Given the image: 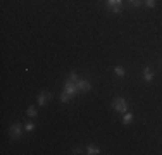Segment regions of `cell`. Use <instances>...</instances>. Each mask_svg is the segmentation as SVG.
I'll use <instances>...</instances> for the list:
<instances>
[{
	"instance_id": "6da1fadb",
	"label": "cell",
	"mask_w": 162,
	"mask_h": 155,
	"mask_svg": "<svg viewBox=\"0 0 162 155\" xmlns=\"http://www.w3.org/2000/svg\"><path fill=\"white\" fill-rule=\"evenodd\" d=\"M112 105H114V109H116L117 112H121V114H124L126 110H128V103H126V100H124V98H121V97L114 98Z\"/></svg>"
},
{
	"instance_id": "7a4b0ae2",
	"label": "cell",
	"mask_w": 162,
	"mask_h": 155,
	"mask_svg": "<svg viewBox=\"0 0 162 155\" xmlns=\"http://www.w3.org/2000/svg\"><path fill=\"white\" fill-rule=\"evenodd\" d=\"M9 133H10L12 138H21V134H22V126H21V124H12Z\"/></svg>"
},
{
	"instance_id": "3957f363",
	"label": "cell",
	"mask_w": 162,
	"mask_h": 155,
	"mask_svg": "<svg viewBox=\"0 0 162 155\" xmlns=\"http://www.w3.org/2000/svg\"><path fill=\"white\" fill-rule=\"evenodd\" d=\"M107 4H109V7H111L112 12H121L122 9V4H121V0H107Z\"/></svg>"
},
{
	"instance_id": "277c9868",
	"label": "cell",
	"mask_w": 162,
	"mask_h": 155,
	"mask_svg": "<svg viewBox=\"0 0 162 155\" xmlns=\"http://www.w3.org/2000/svg\"><path fill=\"white\" fill-rule=\"evenodd\" d=\"M76 84H78V90H80V92H90V88H91V84L86 81V79H80Z\"/></svg>"
},
{
	"instance_id": "5b68a950",
	"label": "cell",
	"mask_w": 162,
	"mask_h": 155,
	"mask_svg": "<svg viewBox=\"0 0 162 155\" xmlns=\"http://www.w3.org/2000/svg\"><path fill=\"white\" fill-rule=\"evenodd\" d=\"M76 90H78V84L72 81H66V92L71 93V95H74L76 93Z\"/></svg>"
},
{
	"instance_id": "8992f818",
	"label": "cell",
	"mask_w": 162,
	"mask_h": 155,
	"mask_svg": "<svg viewBox=\"0 0 162 155\" xmlns=\"http://www.w3.org/2000/svg\"><path fill=\"white\" fill-rule=\"evenodd\" d=\"M50 97H52V95L48 92H43L40 97H38V105H45V103H47V100H48Z\"/></svg>"
},
{
	"instance_id": "52a82bcc",
	"label": "cell",
	"mask_w": 162,
	"mask_h": 155,
	"mask_svg": "<svg viewBox=\"0 0 162 155\" xmlns=\"http://www.w3.org/2000/svg\"><path fill=\"white\" fill-rule=\"evenodd\" d=\"M143 78H145V81L147 83H150L153 79V72L150 67H145V71H143Z\"/></svg>"
},
{
	"instance_id": "ba28073f",
	"label": "cell",
	"mask_w": 162,
	"mask_h": 155,
	"mask_svg": "<svg viewBox=\"0 0 162 155\" xmlns=\"http://www.w3.org/2000/svg\"><path fill=\"white\" fill-rule=\"evenodd\" d=\"M71 97H72L71 93L64 92V93H62V95H61V102H69V100H71Z\"/></svg>"
},
{
	"instance_id": "9c48e42d",
	"label": "cell",
	"mask_w": 162,
	"mask_h": 155,
	"mask_svg": "<svg viewBox=\"0 0 162 155\" xmlns=\"http://www.w3.org/2000/svg\"><path fill=\"white\" fill-rule=\"evenodd\" d=\"M114 72H116V74H117V76H124V67H121V66H116V67H114Z\"/></svg>"
},
{
	"instance_id": "30bf717a",
	"label": "cell",
	"mask_w": 162,
	"mask_h": 155,
	"mask_svg": "<svg viewBox=\"0 0 162 155\" xmlns=\"http://www.w3.org/2000/svg\"><path fill=\"white\" fill-rule=\"evenodd\" d=\"M67 81H72V83H78V81H80V78H78V74H76V72L72 71L71 74H69V79H67Z\"/></svg>"
},
{
	"instance_id": "8fae6325",
	"label": "cell",
	"mask_w": 162,
	"mask_h": 155,
	"mask_svg": "<svg viewBox=\"0 0 162 155\" xmlns=\"http://www.w3.org/2000/svg\"><path fill=\"white\" fill-rule=\"evenodd\" d=\"M88 154H100V150H98L97 146H93V145H90V146H88Z\"/></svg>"
},
{
	"instance_id": "7c38bea8",
	"label": "cell",
	"mask_w": 162,
	"mask_h": 155,
	"mask_svg": "<svg viewBox=\"0 0 162 155\" xmlns=\"http://www.w3.org/2000/svg\"><path fill=\"white\" fill-rule=\"evenodd\" d=\"M28 115L35 117V115H36V109H35V107H30V109H28Z\"/></svg>"
},
{
	"instance_id": "4fadbf2b",
	"label": "cell",
	"mask_w": 162,
	"mask_h": 155,
	"mask_svg": "<svg viewBox=\"0 0 162 155\" xmlns=\"http://www.w3.org/2000/svg\"><path fill=\"white\" fill-rule=\"evenodd\" d=\"M129 4L135 5V7H138V5H142V4H143V0H129Z\"/></svg>"
},
{
	"instance_id": "5bb4252c",
	"label": "cell",
	"mask_w": 162,
	"mask_h": 155,
	"mask_svg": "<svg viewBox=\"0 0 162 155\" xmlns=\"http://www.w3.org/2000/svg\"><path fill=\"white\" fill-rule=\"evenodd\" d=\"M131 119H133V114H124V123H126V124L129 123Z\"/></svg>"
},
{
	"instance_id": "9a60e30c",
	"label": "cell",
	"mask_w": 162,
	"mask_h": 155,
	"mask_svg": "<svg viewBox=\"0 0 162 155\" xmlns=\"http://www.w3.org/2000/svg\"><path fill=\"white\" fill-rule=\"evenodd\" d=\"M145 5L147 7H153L155 5V0H145Z\"/></svg>"
},
{
	"instance_id": "2e32d148",
	"label": "cell",
	"mask_w": 162,
	"mask_h": 155,
	"mask_svg": "<svg viewBox=\"0 0 162 155\" xmlns=\"http://www.w3.org/2000/svg\"><path fill=\"white\" fill-rule=\"evenodd\" d=\"M33 128H35L33 123H26V129H28V131H33Z\"/></svg>"
}]
</instances>
